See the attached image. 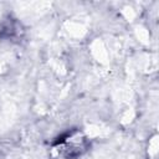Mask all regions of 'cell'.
Listing matches in <instances>:
<instances>
[{
    "label": "cell",
    "instance_id": "cell-2",
    "mask_svg": "<svg viewBox=\"0 0 159 159\" xmlns=\"http://www.w3.org/2000/svg\"><path fill=\"white\" fill-rule=\"evenodd\" d=\"M22 32L21 26L15 20H9L1 25L0 29V37L2 39H15L20 36Z\"/></svg>",
    "mask_w": 159,
    "mask_h": 159
},
{
    "label": "cell",
    "instance_id": "cell-1",
    "mask_svg": "<svg viewBox=\"0 0 159 159\" xmlns=\"http://www.w3.org/2000/svg\"><path fill=\"white\" fill-rule=\"evenodd\" d=\"M89 147L86 135L80 130H72L55 143L58 154L65 159H76L84 154Z\"/></svg>",
    "mask_w": 159,
    "mask_h": 159
}]
</instances>
